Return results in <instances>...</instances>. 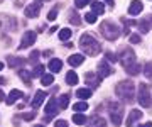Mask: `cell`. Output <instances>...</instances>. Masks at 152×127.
Returning a JSON list of instances; mask_svg holds the SVG:
<instances>
[{"label":"cell","mask_w":152,"mask_h":127,"mask_svg":"<svg viewBox=\"0 0 152 127\" xmlns=\"http://www.w3.org/2000/svg\"><path fill=\"white\" fill-rule=\"evenodd\" d=\"M56 17H58V10H56V9H54V10H51V12L48 14V19H49V21H54Z\"/></svg>","instance_id":"obj_39"},{"label":"cell","mask_w":152,"mask_h":127,"mask_svg":"<svg viewBox=\"0 0 152 127\" xmlns=\"http://www.w3.org/2000/svg\"><path fill=\"white\" fill-rule=\"evenodd\" d=\"M24 95H22V92L20 90H12L10 93L7 95V98H5V102H7V105H12V104H15L19 98H22Z\"/></svg>","instance_id":"obj_13"},{"label":"cell","mask_w":152,"mask_h":127,"mask_svg":"<svg viewBox=\"0 0 152 127\" xmlns=\"http://www.w3.org/2000/svg\"><path fill=\"white\" fill-rule=\"evenodd\" d=\"M34 127H44V126H39V124H36V126H34Z\"/></svg>","instance_id":"obj_48"},{"label":"cell","mask_w":152,"mask_h":127,"mask_svg":"<svg viewBox=\"0 0 152 127\" xmlns=\"http://www.w3.org/2000/svg\"><path fill=\"white\" fill-rule=\"evenodd\" d=\"M41 7H42V4L39 2V0H36V2H32L31 5L26 7V15L27 17H37L39 15V12H41Z\"/></svg>","instance_id":"obj_8"},{"label":"cell","mask_w":152,"mask_h":127,"mask_svg":"<svg viewBox=\"0 0 152 127\" xmlns=\"http://www.w3.org/2000/svg\"><path fill=\"white\" fill-rule=\"evenodd\" d=\"M66 83L68 85H76L78 83V75L75 71H68L66 73Z\"/></svg>","instance_id":"obj_25"},{"label":"cell","mask_w":152,"mask_h":127,"mask_svg":"<svg viewBox=\"0 0 152 127\" xmlns=\"http://www.w3.org/2000/svg\"><path fill=\"white\" fill-rule=\"evenodd\" d=\"M88 127H107V120L102 119V117L95 115V117L90 119V126H88Z\"/></svg>","instance_id":"obj_18"},{"label":"cell","mask_w":152,"mask_h":127,"mask_svg":"<svg viewBox=\"0 0 152 127\" xmlns=\"http://www.w3.org/2000/svg\"><path fill=\"white\" fill-rule=\"evenodd\" d=\"M73 109H75L76 112H81V114H83V112L88 109V105H86V102H85V100H81V102H78V104L73 105Z\"/></svg>","instance_id":"obj_27"},{"label":"cell","mask_w":152,"mask_h":127,"mask_svg":"<svg viewBox=\"0 0 152 127\" xmlns=\"http://www.w3.org/2000/svg\"><path fill=\"white\" fill-rule=\"evenodd\" d=\"M44 100H46V93H44V92H37V93H36V97H34V100H32V107H34V109L41 107Z\"/></svg>","instance_id":"obj_19"},{"label":"cell","mask_w":152,"mask_h":127,"mask_svg":"<svg viewBox=\"0 0 152 127\" xmlns=\"http://www.w3.org/2000/svg\"><path fill=\"white\" fill-rule=\"evenodd\" d=\"M26 63V59H22V58H9V66L10 68H17V66H22Z\"/></svg>","instance_id":"obj_24"},{"label":"cell","mask_w":152,"mask_h":127,"mask_svg":"<svg viewBox=\"0 0 152 127\" xmlns=\"http://www.w3.org/2000/svg\"><path fill=\"white\" fill-rule=\"evenodd\" d=\"M108 115H110V120L113 122L115 126H120L122 117H124V109L120 107L118 102H110L108 104Z\"/></svg>","instance_id":"obj_4"},{"label":"cell","mask_w":152,"mask_h":127,"mask_svg":"<svg viewBox=\"0 0 152 127\" xmlns=\"http://www.w3.org/2000/svg\"><path fill=\"white\" fill-rule=\"evenodd\" d=\"M91 90L90 88H80V90H76V97L80 100H86V98H90L91 97Z\"/></svg>","instance_id":"obj_20"},{"label":"cell","mask_w":152,"mask_h":127,"mask_svg":"<svg viewBox=\"0 0 152 127\" xmlns=\"http://www.w3.org/2000/svg\"><path fill=\"white\" fill-rule=\"evenodd\" d=\"M42 56H46V58H49V56H51V51H44V54Z\"/></svg>","instance_id":"obj_45"},{"label":"cell","mask_w":152,"mask_h":127,"mask_svg":"<svg viewBox=\"0 0 152 127\" xmlns=\"http://www.w3.org/2000/svg\"><path fill=\"white\" fill-rule=\"evenodd\" d=\"M44 2H49V0H44Z\"/></svg>","instance_id":"obj_49"},{"label":"cell","mask_w":152,"mask_h":127,"mask_svg":"<svg viewBox=\"0 0 152 127\" xmlns=\"http://www.w3.org/2000/svg\"><path fill=\"white\" fill-rule=\"evenodd\" d=\"M112 66H110L108 63H107V59L105 61H100V65H98V75L102 78H107V76H110L112 75Z\"/></svg>","instance_id":"obj_11"},{"label":"cell","mask_w":152,"mask_h":127,"mask_svg":"<svg viewBox=\"0 0 152 127\" xmlns=\"http://www.w3.org/2000/svg\"><path fill=\"white\" fill-rule=\"evenodd\" d=\"M39 56H41V53H39V51H32V53H31V56H29V63H32V65H37Z\"/></svg>","instance_id":"obj_33"},{"label":"cell","mask_w":152,"mask_h":127,"mask_svg":"<svg viewBox=\"0 0 152 127\" xmlns=\"http://www.w3.org/2000/svg\"><path fill=\"white\" fill-rule=\"evenodd\" d=\"M83 61H85V56L83 54H71L68 58V63H69L71 66H80V65H83Z\"/></svg>","instance_id":"obj_15"},{"label":"cell","mask_w":152,"mask_h":127,"mask_svg":"<svg viewBox=\"0 0 152 127\" xmlns=\"http://www.w3.org/2000/svg\"><path fill=\"white\" fill-rule=\"evenodd\" d=\"M71 37V29H61L59 31V39L61 41H68Z\"/></svg>","instance_id":"obj_31"},{"label":"cell","mask_w":152,"mask_h":127,"mask_svg":"<svg viewBox=\"0 0 152 127\" xmlns=\"http://www.w3.org/2000/svg\"><path fill=\"white\" fill-rule=\"evenodd\" d=\"M80 48H81V51L88 56L100 54V49H102V46H100V43L95 39V36H93V34H88V32L83 34L81 37H80Z\"/></svg>","instance_id":"obj_1"},{"label":"cell","mask_w":152,"mask_h":127,"mask_svg":"<svg viewBox=\"0 0 152 127\" xmlns=\"http://www.w3.org/2000/svg\"><path fill=\"white\" fill-rule=\"evenodd\" d=\"M54 81V78H53V73L51 75H44V76H41V83H42L44 87H49L51 83Z\"/></svg>","instance_id":"obj_29"},{"label":"cell","mask_w":152,"mask_h":127,"mask_svg":"<svg viewBox=\"0 0 152 127\" xmlns=\"http://www.w3.org/2000/svg\"><path fill=\"white\" fill-rule=\"evenodd\" d=\"M118 59H120V63H122L124 66H129V65H132V63H135V53H134L130 48H125V49H122Z\"/></svg>","instance_id":"obj_6"},{"label":"cell","mask_w":152,"mask_h":127,"mask_svg":"<svg viewBox=\"0 0 152 127\" xmlns=\"http://www.w3.org/2000/svg\"><path fill=\"white\" fill-rule=\"evenodd\" d=\"M34 117H36V114L32 112V114H26V115H24V119H26V120H32Z\"/></svg>","instance_id":"obj_40"},{"label":"cell","mask_w":152,"mask_h":127,"mask_svg":"<svg viewBox=\"0 0 152 127\" xmlns=\"http://www.w3.org/2000/svg\"><path fill=\"white\" fill-rule=\"evenodd\" d=\"M140 127H152V122H147V124H142Z\"/></svg>","instance_id":"obj_43"},{"label":"cell","mask_w":152,"mask_h":127,"mask_svg":"<svg viewBox=\"0 0 152 127\" xmlns=\"http://www.w3.org/2000/svg\"><path fill=\"white\" fill-rule=\"evenodd\" d=\"M90 2H91V0H75V5L78 7V9H83V7H86Z\"/></svg>","instance_id":"obj_35"},{"label":"cell","mask_w":152,"mask_h":127,"mask_svg":"<svg viewBox=\"0 0 152 127\" xmlns=\"http://www.w3.org/2000/svg\"><path fill=\"white\" fill-rule=\"evenodd\" d=\"M125 70H127V73H129V75H134V76L140 73V66H139L137 63H132V65H129V66H125Z\"/></svg>","instance_id":"obj_23"},{"label":"cell","mask_w":152,"mask_h":127,"mask_svg":"<svg viewBox=\"0 0 152 127\" xmlns=\"http://www.w3.org/2000/svg\"><path fill=\"white\" fill-rule=\"evenodd\" d=\"M96 14H95V12H90V14H86V15H85V21H86L88 24H95L96 22Z\"/></svg>","instance_id":"obj_34"},{"label":"cell","mask_w":152,"mask_h":127,"mask_svg":"<svg viewBox=\"0 0 152 127\" xmlns=\"http://www.w3.org/2000/svg\"><path fill=\"white\" fill-rule=\"evenodd\" d=\"M91 9H93L91 12H95L96 15H100V14H103V10H105L103 4H102V2H95V0L91 2Z\"/></svg>","instance_id":"obj_22"},{"label":"cell","mask_w":152,"mask_h":127,"mask_svg":"<svg viewBox=\"0 0 152 127\" xmlns=\"http://www.w3.org/2000/svg\"><path fill=\"white\" fill-rule=\"evenodd\" d=\"M102 80H103V78L100 76V75H96V73H91V71H90V73H86V75H85V81H86L90 87H93V88H96Z\"/></svg>","instance_id":"obj_10"},{"label":"cell","mask_w":152,"mask_h":127,"mask_svg":"<svg viewBox=\"0 0 152 127\" xmlns=\"http://www.w3.org/2000/svg\"><path fill=\"white\" fill-rule=\"evenodd\" d=\"M102 34H103L105 37L108 39V41H115V39L120 36V29L115 26L112 21H105L103 24H102Z\"/></svg>","instance_id":"obj_3"},{"label":"cell","mask_w":152,"mask_h":127,"mask_svg":"<svg viewBox=\"0 0 152 127\" xmlns=\"http://www.w3.org/2000/svg\"><path fill=\"white\" fill-rule=\"evenodd\" d=\"M48 68L51 70V73H58V71H61V68H63V61L53 58V59L49 61V66Z\"/></svg>","instance_id":"obj_16"},{"label":"cell","mask_w":152,"mask_h":127,"mask_svg":"<svg viewBox=\"0 0 152 127\" xmlns=\"http://www.w3.org/2000/svg\"><path fill=\"white\" fill-rule=\"evenodd\" d=\"M59 110H61V107H59V104H58V98H56V97H51V98L48 100V105H46V114L51 115V117H54V115L59 114Z\"/></svg>","instance_id":"obj_7"},{"label":"cell","mask_w":152,"mask_h":127,"mask_svg":"<svg viewBox=\"0 0 152 127\" xmlns=\"http://www.w3.org/2000/svg\"><path fill=\"white\" fill-rule=\"evenodd\" d=\"M58 104H59L61 110H63V109H66V107H68V104H69V97H68V95H61L59 98H58Z\"/></svg>","instance_id":"obj_26"},{"label":"cell","mask_w":152,"mask_h":127,"mask_svg":"<svg viewBox=\"0 0 152 127\" xmlns=\"http://www.w3.org/2000/svg\"><path fill=\"white\" fill-rule=\"evenodd\" d=\"M139 104L144 107V109H151L152 107V98H151V93H149V87L145 83H142L139 87Z\"/></svg>","instance_id":"obj_5"},{"label":"cell","mask_w":152,"mask_h":127,"mask_svg":"<svg viewBox=\"0 0 152 127\" xmlns=\"http://www.w3.org/2000/svg\"><path fill=\"white\" fill-rule=\"evenodd\" d=\"M44 65H36L34 66V71H32V75L34 76H44Z\"/></svg>","instance_id":"obj_32"},{"label":"cell","mask_w":152,"mask_h":127,"mask_svg":"<svg viewBox=\"0 0 152 127\" xmlns=\"http://www.w3.org/2000/svg\"><path fill=\"white\" fill-rule=\"evenodd\" d=\"M108 2V5H113V0H107Z\"/></svg>","instance_id":"obj_46"},{"label":"cell","mask_w":152,"mask_h":127,"mask_svg":"<svg viewBox=\"0 0 152 127\" xmlns=\"http://www.w3.org/2000/svg\"><path fill=\"white\" fill-rule=\"evenodd\" d=\"M54 126H56V127H68V122L63 120V119H59V120L54 122Z\"/></svg>","instance_id":"obj_38"},{"label":"cell","mask_w":152,"mask_h":127,"mask_svg":"<svg viewBox=\"0 0 152 127\" xmlns=\"http://www.w3.org/2000/svg\"><path fill=\"white\" fill-rule=\"evenodd\" d=\"M144 73H145L147 76H152V61H149L145 65V70H144Z\"/></svg>","instance_id":"obj_37"},{"label":"cell","mask_w":152,"mask_h":127,"mask_svg":"<svg viewBox=\"0 0 152 127\" xmlns=\"http://www.w3.org/2000/svg\"><path fill=\"white\" fill-rule=\"evenodd\" d=\"M69 21H71V24H75V26H80V24H81V19L76 15L75 10H69Z\"/></svg>","instance_id":"obj_30"},{"label":"cell","mask_w":152,"mask_h":127,"mask_svg":"<svg viewBox=\"0 0 152 127\" xmlns=\"http://www.w3.org/2000/svg\"><path fill=\"white\" fill-rule=\"evenodd\" d=\"M107 58H108V59L112 61V63H113V61H117V58L113 56V53H107Z\"/></svg>","instance_id":"obj_41"},{"label":"cell","mask_w":152,"mask_h":127,"mask_svg":"<svg viewBox=\"0 0 152 127\" xmlns=\"http://www.w3.org/2000/svg\"><path fill=\"white\" fill-rule=\"evenodd\" d=\"M19 76H20L22 80H24V83L31 85V78H32V75H31L29 71H24V70H20V71H19Z\"/></svg>","instance_id":"obj_28"},{"label":"cell","mask_w":152,"mask_h":127,"mask_svg":"<svg viewBox=\"0 0 152 127\" xmlns=\"http://www.w3.org/2000/svg\"><path fill=\"white\" fill-rule=\"evenodd\" d=\"M129 41H130L132 44H139V43H140V36H139V34H130Z\"/></svg>","instance_id":"obj_36"},{"label":"cell","mask_w":152,"mask_h":127,"mask_svg":"<svg viewBox=\"0 0 152 127\" xmlns=\"http://www.w3.org/2000/svg\"><path fill=\"white\" fill-rule=\"evenodd\" d=\"M73 122H75L76 126H85L86 124V117L81 112H76L75 115H73Z\"/></svg>","instance_id":"obj_21"},{"label":"cell","mask_w":152,"mask_h":127,"mask_svg":"<svg viewBox=\"0 0 152 127\" xmlns=\"http://www.w3.org/2000/svg\"><path fill=\"white\" fill-rule=\"evenodd\" d=\"M2 70H4V63H0V71H2Z\"/></svg>","instance_id":"obj_47"},{"label":"cell","mask_w":152,"mask_h":127,"mask_svg":"<svg viewBox=\"0 0 152 127\" xmlns=\"http://www.w3.org/2000/svg\"><path fill=\"white\" fill-rule=\"evenodd\" d=\"M139 27H140L142 32H147L152 27V15H147L145 19H142L140 22H139Z\"/></svg>","instance_id":"obj_17"},{"label":"cell","mask_w":152,"mask_h":127,"mask_svg":"<svg viewBox=\"0 0 152 127\" xmlns=\"http://www.w3.org/2000/svg\"><path fill=\"white\" fill-rule=\"evenodd\" d=\"M7 97H5V93H4V92H2V90H0V102H2V100H5Z\"/></svg>","instance_id":"obj_42"},{"label":"cell","mask_w":152,"mask_h":127,"mask_svg":"<svg viewBox=\"0 0 152 127\" xmlns=\"http://www.w3.org/2000/svg\"><path fill=\"white\" fill-rule=\"evenodd\" d=\"M142 9H144V5H142L140 0H134V2L130 4V7H129V14H130L132 17L139 15V14L142 12Z\"/></svg>","instance_id":"obj_12"},{"label":"cell","mask_w":152,"mask_h":127,"mask_svg":"<svg viewBox=\"0 0 152 127\" xmlns=\"http://www.w3.org/2000/svg\"><path fill=\"white\" fill-rule=\"evenodd\" d=\"M139 119H142V112L140 110H132L129 119H127V127H134V122H137Z\"/></svg>","instance_id":"obj_14"},{"label":"cell","mask_w":152,"mask_h":127,"mask_svg":"<svg viewBox=\"0 0 152 127\" xmlns=\"http://www.w3.org/2000/svg\"><path fill=\"white\" fill-rule=\"evenodd\" d=\"M56 31H58V26H53V27H51V34L56 32Z\"/></svg>","instance_id":"obj_44"},{"label":"cell","mask_w":152,"mask_h":127,"mask_svg":"<svg viewBox=\"0 0 152 127\" xmlns=\"http://www.w3.org/2000/svg\"><path fill=\"white\" fill-rule=\"evenodd\" d=\"M34 43H36V32H32V31H27V32L22 36V43H20V49H24V48H29V46H32Z\"/></svg>","instance_id":"obj_9"},{"label":"cell","mask_w":152,"mask_h":127,"mask_svg":"<svg viewBox=\"0 0 152 127\" xmlns=\"http://www.w3.org/2000/svg\"><path fill=\"white\" fill-rule=\"evenodd\" d=\"M115 92H117V95H118L124 102H132V100H134V95H135L134 81H129V80L120 81L118 85L115 87Z\"/></svg>","instance_id":"obj_2"}]
</instances>
